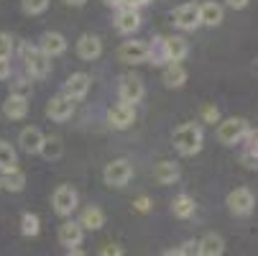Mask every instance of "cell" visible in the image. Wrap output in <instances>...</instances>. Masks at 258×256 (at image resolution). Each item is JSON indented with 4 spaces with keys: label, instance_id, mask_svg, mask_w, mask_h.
Instances as JSON below:
<instances>
[{
    "label": "cell",
    "instance_id": "obj_1",
    "mask_svg": "<svg viewBox=\"0 0 258 256\" xmlns=\"http://www.w3.org/2000/svg\"><path fill=\"white\" fill-rule=\"evenodd\" d=\"M202 141H205V133L197 123H184L174 131V146L184 157H195L197 151H202Z\"/></svg>",
    "mask_w": 258,
    "mask_h": 256
},
{
    "label": "cell",
    "instance_id": "obj_2",
    "mask_svg": "<svg viewBox=\"0 0 258 256\" xmlns=\"http://www.w3.org/2000/svg\"><path fill=\"white\" fill-rule=\"evenodd\" d=\"M23 54V62H26V69H28V75L31 77H46L49 72H51V57H46L39 46H23L21 49Z\"/></svg>",
    "mask_w": 258,
    "mask_h": 256
},
{
    "label": "cell",
    "instance_id": "obj_3",
    "mask_svg": "<svg viewBox=\"0 0 258 256\" xmlns=\"http://www.w3.org/2000/svg\"><path fill=\"white\" fill-rule=\"evenodd\" d=\"M131 177H133V167L128 159H113L102 169V179L110 187H125L131 182Z\"/></svg>",
    "mask_w": 258,
    "mask_h": 256
},
{
    "label": "cell",
    "instance_id": "obj_4",
    "mask_svg": "<svg viewBox=\"0 0 258 256\" xmlns=\"http://www.w3.org/2000/svg\"><path fill=\"white\" fill-rule=\"evenodd\" d=\"M248 133V123L243 118H228L217 126V141L225 143V146H233L238 141H243V136Z\"/></svg>",
    "mask_w": 258,
    "mask_h": 256
},
{
    "label": "cell",
    "instance_id": "obj_5",
    "mask_svg": "<svg viewBox=\"0 0 258 256\" xmlns=\"http://www.w3.org/2000/svg\"><path fill=\"white\" fill-rule=\"evenodd\" d=\"M118 95H120V103H128V105L141 103L143 95H146L143 80L138 75H123L120 77V85H118Z\"/></svg>",
    "mask_w": 258,
    "mask_h": 256
},
{
    "label": "cell",
    "instance_id": "obj_6",
    "mask_svg": "<svg viewBox=\"0 0 258 256\" xmlns=\"http://www.w3.org/2000/svg\"><path fill=\"white\" fill-rule=\"evenodd\" d=\"M118 59L125 64H143L151 59V46L146 41H123L118 49Z\"/></svg>",
    "mask_w": 258,
    "mask_h": 256
},
{
    "label": "cell",
    "instance_id": "obj_7",
    "mask_svg": "<svg viewBox=\"0 0 258 256\" xmlns=\"http://www.w3.org/2000/svg\"><path fill=\"white\" fill-rule=\"evenodd\" d=\"M77 202H80V197H77L75 187H69V185H59V187L54 190V195H51L54 210H56L59 215H64V218L77 210Z\"/></svg>",
    "mask_w": 258,
    "mask_h": 256
},
{
    "label": "cell",
    "instance_id": "obj_8",
    "mask_svg": "<svg viewBox=\"0 0 258 256\" xmlns=\"http://www.w3.org/2000/svg\"><path fill=\"white\" fill-rule=\"evenodd\" d=\"M187 54H189L187 39H181V36H166V39H161V59H166V62H181Z\"/></svg>",
    "mask_w": 258,
    "mask_h": 256
},
{
    "label": "cell",
    "instance_id": "obj_9",
    "mask_svg": "<svg viewBox=\"0 0 258 256\" xmlns=\"http://www.w3.org/2000/svg\"><path fill=\"white\" fill-rule=\"evenodd\" d=\"M228 208H230L233 215H248L255 208V197L248 187H238L228 195Z\"/></svg>",
    "mask_w": 258,
    "mask_h": 256
},
{
    "label": "cell",
    "instance_id": "obj_10",
    "mask_svg": "<svg viewBox=\"0 0 258 256\" xmlns=\"http://www.w3.org/2000/svg\"><path fill=\"white\" fill-rule=\"evenodd\" d=\"M174 23L181 28V31H195L197 26H202L200 21V6L195 3H184L174 11Z\"/></svg>",
    "mask_w": 258,
    "mask_h": 256
},
{
    "label": "cell",
    "instance_id": "obj_11",
    "mask_svg": "<svg viewBox=\"0 0 258 256\" xmlns=\"http://www.w3.org/2000/svg\"><path fill=\"white\" fill-rule=\"evenodd\" d=\"M133 121H136V111H133V105H128V103H118V105H113L107 111V123L113 128H118V131L133 126Z\"/></svg>",
    "mask_w": 258,
    "mask_h": 256
},
{
    "label": "cell",
    "instance_id": "obj_12",
    "mask_svg": "<svg viewBox=\"0 0 258 256\" xmlns=\"http://www.w3.org/2000/svg\"><path fill=\"white\" fill-rule=\"evenodd\" d=\"M72 113H75V100L67 97L64 92L56 95V97H51V100L46 103V116H49L51 121H67Z\"/></svg>",
    "mask_w": 258,
    "mask_h": 256
},
{
    "label": "cell",
    "instance_id": "obj_13",
    "mask_svg": "<svg viewBox=\"0 0 258 256\" xmlns=\"http://www.w3.org/2000/svg\"><path fill=\"white\" fill-rule=\"evenodd\" d=\"M90 87H92L90 75H85V72H75V75L67 80V85H64V95L72 97V100H80V97H85L90 92Z\"/></svg>",
    "mask_w": 258,
    "mask_h": 256
},
{
    "label": "cell",
    "instance_id": "obj_14",
    "mask_svg": "<svg viewBox=\"0 0 258 256\" xmlns=\"http://www.w3.org/2000/svg\"><path fill=\"white\" fill-rule=\"evenodd\" d=\"M82 238H85V228H82L80 223L67 221V223L59 226V243H61V246H67V248H77V246L82 243Z\"/></svg>",
    "mask_w": 258,
    "mask_h": 256
},
{
    "label": "cell",
    "instance_id": "obj_15",
    "mask_svg": "<svg viewBox=\"0 0 258 256\" xmlns=\"http://www.w3.org/2000/svg\"><path fill=\"white\" fill-rule=\"evenodd\" d=\"M44 138H46V136L36 128V126H28V128H23V131L18 133V143H21V149H23L26 154H39Z\"/></svg>",
    "mask_w": 258,
    "mask_h": 256
},
{
    "label": "cell",
    "instance_id": "obj_16",
    "mask_svg": "<svg viewBox=\"0 0 258 256\" xmlns=\"http://www.w3.org/2000/svg\"><path fill=\"white\" fill-rule=\"evenodd\" d=\"M77 54H80V59H85V62L97 59V57L102 54V41H100V36H95V33L80 36V41H77Z\"/></svg>",
    "mask_w": 258,
    "mask_h": 256
},
{
    "label": "cell",
    "instance_id": "obj_17",
    "mask_svg": "<svg viewBox=\"0 0 258 256\" xmlns=\"http://www.w3.org/2000/svg\"><path fill=\"white\" fill-rule=\"evenodd\" d=\"M39 49H41L46 57H59V54L67 52V39H64L61 33H56V31H46V33L41 36Z\"/></svg>",
    "mask_w": 258,
    "mask_h": 256
},
{
    "label": "cell",
    "instance_id": "obj_18",
    "mask_svg": "<svg viewBox=\"0 0 258 256\" xmlns=\"http://www.w3.org/2000/svg\"><path fill=\"white\" fill-rule=\"evenodd\" d=\"M3 113L11 118V121H21V118H26L28 116V100H26V95H11L6 103H3Z\"/></svg>",
    "mask_w": 258,
    "mask_h": 256
},
{
    "label": "cell",
    "instance_id": "obj_19",
    "mask_svg": "<svg viewBox=\"0 0 258 256\" xmlns=\"http://www.w3.org/2000/svg\"><path fill=\"white\" fill-rule=\"evenodd\" d=\"M115 28H118L120 33H133V31H138V28H141V13H138L136 8H123V11L118 13V18H115Z\"/></svg>",
    "mask_w": 258,
    "mask_h": 256
},
{
    "label": "cell",
    "instance_id": "obj_20",
    "mask_svg": "<svg viewBox=\"0 0 258 256\" xmlns=\"http://www.w3.org/2000/svg\"><path fill=\"white\" fill-rule=\"evenodd\" d=\"M161 80H164L166 87H181L184 82H187V69H184L179 62H169V64L164 67Z\"/></svg>",
    "mask_w": 258,
    "mask_h": 256
},
{
    "label": "cell",
    "instance_id": "obj_21",
    "mask_svg": "<svg viewBox=\"0 0 258 256\" xmlns=\"http://www.w3.org/2000/svg\"><path fill=\"white\" fill-rule=\"evenodd\" d=\"M154 179L159 182V185H174V182L179 179V167L174 162L164 159L154 167Z\"/></svg>",
    "mask_w": 258,
    "mask_h": 256
},
{
    "label": "cell",
    "instance_id": "obj_22",
    "mask_svg": "<svg viewBox=\"0 0 258 256\" xmlns=\"http://www.w3.org/2000/svg\"><path fill=\"white\" fill-rule=\"evenodd\" d=\"M80 226L87 228V231H100V228L105 226V213H102L100 208H95V205L85 208L82 215H80Z\"/></svg>",
    "mask_w": 258,
    "mask_h": 256
},
{
    "label": "cell",
    "instance_id": "obj_23",
    "mask_svg": "<svg viewBox=\"0 0 258 256\" xmlns=\"http://www.w3.org/2000/svg\"><path fill=\"white\" fill-rule=\"evenodd\" d=\"M200 21L205 23V26H220L223 23V6H217V3H212V0H207V3H202L200 6Z\"/></svg>",
    "mask_w": 258,
    "mask_h": 256
},
{
    "label": "cell",
    "instance_id": "obj_24",
    "mask_svg": "<svg viewBox=\"0 0 258 256\" xmlns=\"http://www.w3.org/2000/svg\"><path fill=\"white\" fill-rule=\"evenodd\" d=\"M195 197H189V195H176L174 197V202H171V213H174V218H179V221H187V218H192L195 215Z\"/></svg>",
    "mask_w": 258,
    "mask_h": 256
},
{
    "label": "cell",
    "instance_id": "obj_25",
    "mask_svg": "<svg viewBox=\"0 0 258 256\" xmlns=\"http://www.w3.org/2000/svg\"><path fill=\"white\" fill-rule=\"evenodd\" d=\"M0 182H3V187H6V190H11V192H21V190L26 187V174H23L18 167H13V169L3 172Z\"/></svg>",
    "mask_w": 258,
    "mask_h": 256
},
{
    "label": "cell",
    "instance_id": "obj_26",
    "mask_svg": "<svg viewBox=\"0 0 258 256\" xmlns=\"http://www.w3.org/2000/svg\"><path fill=\"white\" fill-rule=\"evenodd\" d=\"M200 246H202V256H223V251H225V241L217 233H207L200 241Z\"/></svg>",
    "mask_w": 258,
    "mask_h": 256
},
{
    "label": "cell",
    "instance_id": "obj_27",
    "mask_svg": "<svg viewBox=\"0 0 258 256\" xmlns=\"http://www.w3.org/2000/svg\"><path fill=\"white\" fill-rule=\"evenodd\" d=\"M44 159H49V162H54V159H59L61 154H64V143H61V138H56V136H46L44 138V143H41V151H39Z\"/></svg>",
    "mask_w": 258,
    "mask_h": 256
},
{
    "label": "cell",
    "instance_id": "obj_28",
    "mask_svg": "<svg viewBox=\"0 0 258 256\" xmlns=\"http://www.w3.org/2000/svg\"><path fill=\"white\" fill-rule=\"evenodd\" d=\"M18 164V154L8 141H0V172H8Z\"/></svg>",
    "mask_w": 258,
    "mask_h": 256
},
{
    "label": "cell",
    "instance_id": "obj_29",
    "mask_svg": "<svg viewBox=\"0 0 258 256\" xmlns=\"http://www.w3.org/2000/svg\"><path fill=\"white\" fill-rule=\"evenodd\" d=\"M39 231H41L39 215H36V213H23V218H21V233L23 236H39Z\"/></svg>",
    "mask_w": 258,
    "mask_h": 256
},
{
    "label": "cell",
    "instance_id": "obj_30",
    "mask_svg": "<svg viewBox=\"0 0 258 256\" xmlns=\"http://www.w3.org/2000/svg\"><path fill=\"white\" fill-rule=\"evenodd\" d=\"M243 141H245V157H255L258 159V128H248Z\"/></svg>",
    "mask_w": 258,
    "mask_h": 256
},
{
    "label": "cell",
    "instance_id": "obj_31",
    "mask_svg": "<svg viewBox=\"0 0 258 256\" xmlns=\"http://www.w3.org/2000/svg\"><path fill=\"white\" fill-rule=\"evenodd\" d=\"M21 8H23V13H28V16H39V13H44V11L49 8V0H23Z\"/></svg>",
    "mask_w": 258,
    "mask_h": 256
},
{
    "label": "cell",
    "instance_id": "obj_32",
    "mask_svg": "<svg viewBox=\"0 0 258 256\" xmlns=\"http://www.w3.org/2000/svg\"><path fill=\"white\" fill-rule=\"evenodd\" d=\"M11 54H13V36L0 31V59H11Z\"/></svg>",
    "mask_w": 258,
    "mask_h": 256
},
{
    "label": "cell",
    "instance_id": "obj_33",
    "mask_svg": "<svg viewBox=\"0 0 258 256\" xmlns=\"http://www.w3.org/2000/svg\"><path fill=\"white\" fill-rule=\"evenodd\" d=\"M179 251H181V256H202V246H200V241H187Z\"/></svg>",
    "mask_w": 258,
    "mask_h": 256
},
{
    "label": "cell",
    "instance_id": "obj_34",
    "mask_svg": "<svg viewBox=\"0 0 258 256\" xmlns=\"http://www.w3.org/2000/svg\"><path fill=\"white\" fill-rule=\"evenodd\" d=\"M202 121L205 123H217L220 121V111H217L215 105H205L202 108Z\"/></svg>",
    "mask_w": 258,
    "mask_h": 256
},
{
    "label": "cell",
    "instance_id": "obj_35",
    "mask_svg": "<svg viewBox=\"0 0 258 256\" xmlns=\"http://www.w3.org/2000/svg\"><path fill=\"white\" fill-rule=\"evenodd\" d=\"M100 256H123V246H118V243H105V246L100 248Z\"/></svg>",
    "mask_w": 258,
    "mask_h": 256
},
{
    "label": "cell",
    "instance_id": "obj_36",
    "mask_svg": "<svg viewBox=\"0 0 258 256\" xmlns=\"http://www.w3.org/2000/svg\"><path fill=\"white\" fill-rule=\"evenodd\" d=\"M133 208L138 210V213H149V208H151V202H149V197H146V195H141L136 202H133Z\"/></svg>",
    "mask_w": 258,
    "mask_h": 256
},
{
    "label": "cell",
    "instance_id": "obj_37",
    "mask_svg": "<svg viewBox=\"0 0 258 256\" xmlns=\"http://www.w3.org/2000/svg\"><path fill=\"white\" fill-rule=\"evenodd\" d=\"M11 77V59H0V82Z\"/></svg>",
    "mask_w": 258,
    "mask_h": 256
},
{
    "label": "cell",
    "instance_id": "obj_38",
    "mask_svg": "<svg viewBox=\"0 0 258 256\" xmlns=\"http://www.w3.org/2000/svg\"><path fill=\"white\" fill-rule=\"evenodd\" d=\"M151 3V0H125V3H123V8H143V6H149Z\"/></svg>",
    "mask_w": 258,
    "mask_h": 256
},
{
    "label": "cell",
    "instance_id": "obj_39",
    "mask_svg": "<svg viewBox=\"0 0 258 256\" xmlns=\"http://www.w3.org/2000/svg\"><path fill=\"white\" fill-rule=\"evenodd\" d=\"M225 3H228V6L233 8V11H243V8H245V6L250 3V0H225Z\"/></svg>",
    "mask_w": 258,
    "mask_h": 256
},
{
    "label": "cell",
    "instance_id": "obj_40",
    "mask_svg": "<svg viewBox=\"0 0 258 256\" xmlns=\"http://www.w3.org/2000/svg\"><path fill=\"white\" fill-rule=\"evenodd\" d=\"M125 3V0H105V6H110V8H120Z\"/></svg>",
    "mask_w": 258,
    "mask_h": 256
},
{
    "label": "cell",
    "instance_id": "obj_41",
    "mask_svg": "<svg viewBox=\"0 0 258 256\" xmlns=\"http://www.w3.org/2000/svg\"><path fill=\"white\" fill-rule=\"evenodd\" d=\"M64 3H67V6H75V8H80V6H85V3H87V0H64Z\"/></svg>",
    "mask_w": 258,
    "mask_h": 256
},
{
    "label": "cell",
    "instance_id": "obj_42",
    "mask_svg": "<svg viewBox=\"0 0 258 256\" xmlns=\"http://www.w3.org/2000/svg\"><path fill=\"white\" fill-rule=\"evenodd\" d=\"M67 256H87L85 251H80V248H69V253Z\"/></svg>",
    "mask_w": 258,
    "mask_h": 256
},
{
    "label": "cell",
    "instance_id": "obj_43",
    "mask_svg": "<svg viewBox=\"0 0 258 256\" xmlns=\"http://www.w3.org/2000/svg\"><path fill=\"white\" fill-rule=\"evenodd\" d=\"M164 256H181V251H179V248H176V251L171 248V251H164Z\"/></svg>",
    "mask_w": 258,
    "mask_h": 256
},
{
    "label": "cell",
    "instance_id": "obj_44",
    "mask_svg": "<svg viewBox=\"0 0 258 256\" xmlns=\"http://www.w3.org/2000/svg\"><path fill=\"white\" fill-rule=\"evenodd\" d=\"M0 190H3V182H0Z\"/></svg>",
    "mask_w": 258,
    "mask_h": 256
}]
</instances>
